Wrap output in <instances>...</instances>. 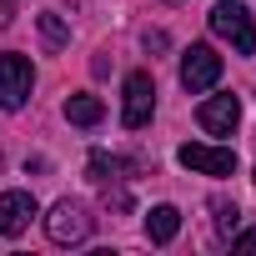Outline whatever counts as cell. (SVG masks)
Returning a JSON list of instances; mask_svg holds the SVG:
<instances>
[{
    "instance_id": "ba28073f",
    "label": "cell",
    "mask_w": 256,
    "mask_h": 256,
    "mask_svg": "<svg viewBox=\"0 0 256 256\" xmlns=\"http://www.w3.org/2000/svg\"><path fill=\"white\" fill-rule=\"evenodd\" d=\"M196 120H201L206 136H231L236 120H241V100H236V96H211V100H201Z\"/></svg>"
},
{
    "instance_id": "8fae6325",
    "label": "cell",
    "mask_w": 256,
    "mask_h": 256,
    "mask_svg": "<svg viewBox=\"0 0 256 256\" xmlns=\"http://www.w3.org/2000/svg\"><path fill=\"white\" fill-rule=\"evenodd\" d=\"M211 221H216V236H221V241H231V236H236V226H241V211H236V201L216 196V201H211Z\"/></svg>"
},
{
    "instance_id": "8992f818",
    "label": "cell",
    "mask_w": 256,
    "mask_h": 256,
    "mask_svg": "<svg viewBox=\"0 0 256 256\" xmlns=\"http://www.w3.org/2000/svg\"><path fill=\"white\" fill-rule=\"evenodd\" d=\"M221 80V56L211 50V46H191L186 56H181V86L191 90V96H201V90H211Z\"/></svg>"
},
{
    "instance_id": "277c9868",
    "label": "cell",
    "mask_w": 256,
    "mask_h": 256,
    "mask_svg": "<svg viewBox=\"0 0 256 256\" xmlns=\"http://www.w3.org/2000/svg\"><path fill=\"white\" fill-rule=\"evenodd\" d=\"M211 30L221 40H231L236 56H256V26H251V16L236 6V0H221V6L211 10Z\"/></svg>"
},
{
    "instance_id": "9a60e30c",
    "label": "cell",
    "mask_w": 256,
    "mask_h": 256,
    "mask_svg": "<svg viewBox=\"0 0 256 256\" xmlns=\"http://www.w3.org/2000/svg\"><path fill=\"white\" fill-rule=\"evenodd\" d=\"M10 26V0H0V30Z\"/></svg>"
},
{
    "instance_id": "9c48e42d",
    "label": "cell",
    "mask_w": 256,
    "mask_h": 256,
    "mask_svg": "<svg viewBox=\"0 0 256 256\" xmlns=\"http://www.w3.org/2000/svg\"><path fill=\"white\" fill-rule=\"evenodd\" d=\"M176 231H181V211H176V206H151V211H146V241L171 246Z\"/></svg>"
},
{
    "instance_id": "4fadbf2b",
    "label": "cell",
    "mask_w": 256,
    "mask_h": 256,
    "mask_svg": "<svg viewBox=\"0 0 256 256\" xmlns=\"http://www.w3.org/2000/svg\"><path fill=\"white\" fill-rule=\"evenodd\" d=\"M120 171H126V166H120L116 156H100V151L90 156V181H116Z\"/></svg>"
},
{
    "instance_id": "52a82bcc",
    "label": "cell",
    "mask_w": 256,
    "mask_h": 256,
    "mask_svg": "<svg viewBox=\"0 0 256 256\" xmlns=\"http://www.w3.org/2000/svg\"><path fill=\"white\" fill-rule=\"evenodd\" d=\"M36 216H40V206L30 191H0V236H20Z\"/></svg>"
},
{
    "instance_id": "30bf717a",
    "label": "cell",
    "mask_w": 256,
    "mask_h": 256,
    "mask_svg": "<svg viewBox=\"0 0 256 256\" xmlns=\"http://www.w3.org/2000/svg\"><path fill=\"white\" fill-rule=\"evenodd\" d=\"M100 116H106V106L96 96H70L66 100V120L70 126H100Z\"/></svg>"
},
{
    "instance_id": "7a4b0ae2",
    "label": "cell",
    "mask_w": 256,
    "mask_h": 256,
    "mask_svg": "<svg viewBox=\"0 0 256 256\" xmlns=\"http://www.w3.org/2000/svg\"><path fill=\"white\" fill-rule=\"evenodd\" d=\"M30 86H36V66L20 50H6L0 56V110H20L30 100Z\"/></svg>"
},
{
    "instance_id": "5bb4252c",
    "label": "cell",
    "mask_w": 256,
    "mask_h": 256,
    "mask_svg": "<svg viewBox=\"0 0 256 256\" xmlns=\"http://www.w3.org/2000/svg\"><path fill=\"white\" fill-rule=\"evenodd\" d=\"M231 251H256V226L251 231H236L231 236Z\"/></svg>"
},
{
    "instance_id": "3957f363",
    "label": "cell",
    "mask_w": 256,
    "mask_h": 256,
    "mask_svg": "<svg viewBox=\"0 0 256 256\" xmlns=\"http://www.w3.org/2000/svg\"><path fill=\"white\" fill-rule=\"evenodd\" d=\"M151 116H156V80H151V70H131V76H126L120 126H126V131H141V126H151Z\"/></svg>"
},
{
    "instance_id": "7c38bea8",
    "label": "cell",
    "mask_w": 256,
    "mask_h": 256,
    "mask_svg": "<svg viewBox=\"0 0 256 256\" xmlns=\"http://www.w3.org/2000/svg\"><path fill=\"white\" fill-rule=\"evenodd\" d=\"M40 36H46V46H50V50H60V46L70 40V26H66L60 16H50V10H46V16H40Z\"/></svg>"
},
{
    "instance_id": "5b68a950",
    "label": "cell",
    "mask_w": 256,
    "mask_h": 256,
    "mask_svg": "<svg viewBox=\"0 0 256 256\" xmlns=\"http://www.w3.org/2000/svg\"><path fill=\"white\" fill-rule=\"evenodd\" d=\"M176 161H181L186 171H196V176H211V181H221V176H236V151H231V146L186 141V146L176 151Z\"/></svg>"
},
{
    "instance_id": "6da1fadb",
    "label": "cell",
    "mask_w": 256,
    "mask_h": 256,
    "mask_svg": "<svg viewBox=\"0 0 256 256\" xmlns=\"http://www.w3.org/2000/svg\"><path fill=\"white\" fill-rule=\"evenodd\" d=\"M90 226H96V216L86 211V201H56L50 206V216H46V236L56 241V246H80L86 236H90Z\"/></svg>"
}]
</instances>
